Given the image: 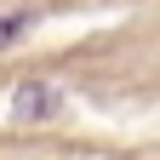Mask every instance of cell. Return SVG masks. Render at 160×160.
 I'll return each mask as SVG.
<instances>
[{
	"label": "cell",
	"instance_id": "6da1fadb",
	"mask_svg": "<svg viewBox=\"0 0 160 160\" xmlns=\"http://www.w3.org/2000/svg\"><path fill=\"white\" fill-rule=\"evenodd\" d=\"M63 109V92L52 86V80H23V86L12 92V114L17 120H52Z\"/></svg>",
	"mask_w": 160,
	"mask_h": 160
},
{
	"label": "cell",
	"instance_id": "7a4b0ae2",
	"mask_svg": "<svg viewBox=\"0 0 160 160\" xmlns=\"http://www.w3.org/2000/svg\"><path fill=\"white\" fill-rule=\"evenodd\" d=\"M23 34H29V12H6V17H0V52L17 46Z\"/></svg>",
	"mask_w": 160,
	"mask_h": 160
}]
</instances>
